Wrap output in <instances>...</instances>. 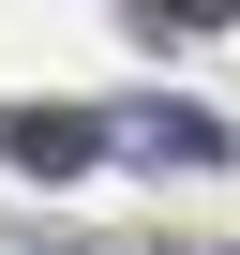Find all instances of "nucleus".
I'll list each match as a JSON object with an SVG mask.
<instances>
[{"label": "nucleus", "mask_w": 240, "mask_h": 255, "mask_svg": "<svg viewBox=\"0 0 240 255\" xmlns=\"http://www.w3.org/2000/svg\"><path fill=\"white\" fill-rule=\"evenodd\" d=\"M120 15H135V30H225L240 0H120Z\"/></svg>", "instance_id": "nucleus-3"}, {"label": "nucleus", "mask_w": 240, "mask_h": 255, "mask_svg": "<svg viewBox=\"0 0 240 255\" xmlns=\"http://www.w3.org/2000/svg\"><path fill=\"white\" fill-rule=\"evenodd\" d=\"M240 135H225V120L210 105H120V165H165V180H210Z\"/></svg>", "instance_id": "nucleus-2"}, {"label": "nucleus", "mask_w": 240, "mask_h": 255, "mask_svg": "<svg viewBox=\"0 0 240 255\" xmlns=\"http://www.w3.org/2000/svg\"><path fill=\"white\" fill-rule=\"evenodd\" d=\"M0 165H30V180L120 165V105H0Z\"/></svg>", "instance_id": "nucleus-1"}]
</instances>
